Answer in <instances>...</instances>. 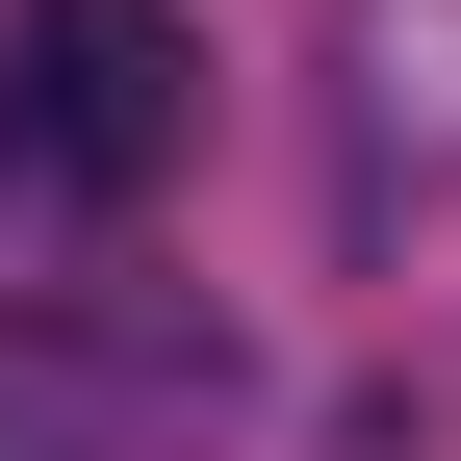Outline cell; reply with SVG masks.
Here are the masks:
<instances>
[{
	"label": "cell",
	"instance_id": "cell-2",
	"mask_svg": "<svg viewBox=\"0 0 461 461\" xmlns=\"http://www.w3.org/2000/svg\"><path fill=\"white\" fill-rule=\"evenodd\" d=\"M461 205V0H333V230Z\"/></svg>",
	"mask_w": 461,
	"mask_h": 461
},
{
	"label": "cell",
	"instance_id": "cell-3",
	"mask_svg": "<svg viewBox=\"0 0 461 461\" xmlns=\"http://www.w3.org/2000/svg\"><path fill=\"white\" fill-rule=\"evenodd\" d=\"M0 461H26V436H0Z\"/></svg>",
	"mask_w": 461,
	"mask_h": 461
},
{
	"label": "cell",
	"instance_id": "cell-1",
	"mask_svg": "<svg viewBox=\"0 0 461 461\" xmlns=\"http://www.w3.org/2000/svg\"><path fill=\"white\" fill-rule=\"evenodd\" d=\"M180 154H205V26L180 0H26V26H0V257H26V308H51V257L129 230Z\"/></svg>",
	"mask_w": 461,
	"mask_h": 461
}]
</instances>
